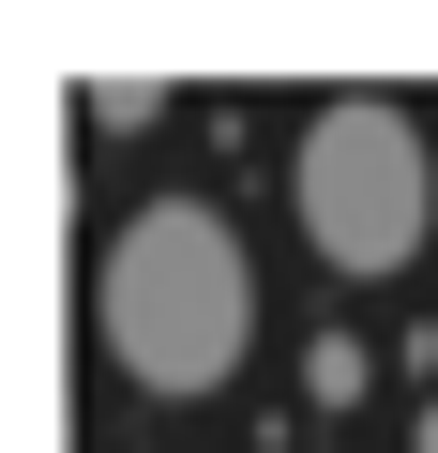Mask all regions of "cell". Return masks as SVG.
Returning a JSON list of instances; mask_svg holds the SVG:
<instances>
[{
    "label": "cell",
    "mask_w": 438,
    "mask_h": 453,
    "mask_svg": "<svg viewBox=\"0 0 438 453\" xmlns=\"http://www.w3.org/2000/svg\"><path fill=\"white\" fill-rule=\"evenodd\" d=\"M91 348L196 408V393H227L242 348H257V257H242V226L211 211V196H136L106 226V257H91Z\"/></svg>",
    "instance_id": "1"
},
{
    "label": "cell",
    "mask_w": 438,
    "mask_h": 453,
    "mask_svg": "<svg viewBox=\"0 0 438 453\" xmlns=\"http://www.w3.org/2000/svg\"><path fill=\"white\" fill-rule=\"evenodd\" d=\"M288 196H303V242H318V273H348V288H393V273L423 257V226H438L423 121H408L393 91H333V106L303 121V166H288Z\"/></svg>",
    "instance_id": "2"
},
{
    "label": "cell",
    "mask_w": 438,
    "mask_h": 453,
    "mask_svg": "<svg viewBox=\"0 0 438 453\" xmlns=\"http://www.w3.org/2000/svg\"><path fill=\"white\" fill-rule=\"evenodd\" d=\"M303 408H363V333H318L303 348Z\"/></svg>",
    "instance_id": "3"
},
{
    "label": "cell",
    "mask_w": 438,
    "mask_h": 453,
    "mask_svg": "<svg viewBox=\"0 0 438 453\" xmlns=\"http://www.w3.org/2000/svg\"><path fill=\"white\" fill-rule=\"evenodd\" d=\"M408 453H438V408H408Z\"/></svg>",
    "instance_id": "4"
}]
</instances>
